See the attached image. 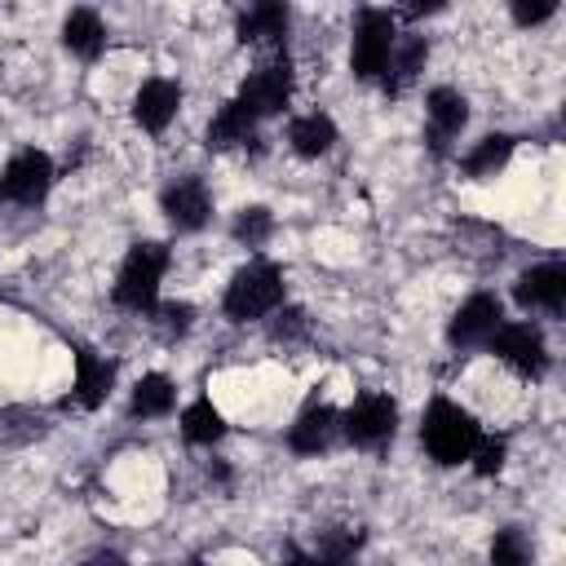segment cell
Masks as SVG:
<instances>
[{
    "mask_svg": "<svg viewBox=\"0 0 566 566\" xmlns=\"http://www.w3.org/2000/svg\"><path fill=\"white\" fill-rule=\"evenodd\" d=\"M469 119V102L455 93V88H433L429 93V124H433V146L447 150V142L464 128Z\"/></svg>",
    "mask_w": 566,
    "mask_h": 566,
    "instance_id": "obj_14",
    "label": "cell"
},
{
    "mask_svg": "<svg viewBox=\"0 0 566 566\" xmlns=\"http://www.w3.org/2000/svg\"><path fill=\"white\" fill-rule=\"evenodd\" d=\"M287 97H292V71H287V57L256 66V71L243 80V88H239V102H243L252 115H274V111L287 106Z\"/></svg>",
    "mask_w": 566,
    "mask_h": 566,
    "instance_id": "obj_8",
    "label": "cell"
},
{
    "mask_svg": "<svg viewBox=\"0 0 566 566\" xmlns=\"http://www.w3.org/2000/svg\"><path fill=\"white\" fill-rule=\"evenodd\" d=\"M279 301H283V274H279V265H270V261L243 265V270L230 279V287H226V314H230L234 323L261 318V314H270Z\"/></svg>",
    "mask_w": 566,
    "mask_h": 566,
    "instance_id": "obj_2",
    "label": "cell"
},
{
    "mask_svg": "<svg viewBox=\"0 0 566 566\" xmlns=\"http://www.w3.org/2000/svg\"><path fill=\"white\" fill-rule=\"evenodd\" d=\"M164 212H168V221H172L177 230H199V226L208 221V212H212L203 181H199V177L172 181V186L164 190Z\"/></svg>",
    "mask_w": 566,
    "mask_h": 566,
    "instance_id": "obj_11",
    "label": "cell"
},
{
    "mask_svg": "<svg viewBox=\"0 0 566 566\" xmlns=\"http://www.w3.org/2000/svg\"><path fill=\"white\" fill-rule=\"evenodd\" d=\"M168 265V248L164 243H137L124 256V270L115 279V301L124 310H150L155 292H159V274Z\"/></svg>",
    "mask_w": 566,
    "mask_h": 566,
    "instance_id": "obj_3",
    "label": "cell"
},
{
    "mask_svg": "<svg viewBox=\"0 0 566 566\" xmlns=\"http://www.w3.org/2000/svg\"><path fill=\"white\" fill-rule=\"evenodd\" d=\"M394 424H398V407L385 394H363L345 411V438L354 447H380L385 438H394Z\"/></svg>",
    "mask_w": 566,
    "mask_h": 566,
    "instance_id": "obj_5",
    "label": "cell"
},
{
    "mask_svg": "<svg viewBox=\"0 0 566 566\" xmlns=\"http://www.w3.org/2000/svg\"><path fill=\"white\" fill-rule=\"evenodd\" d=\"M509 155H513V142H509L504 133H491V137H482V142L464 155V172H469V177H491Z\"/></svg>",
    "mask_w": 566,
    "mask_h": 566,
    "instance_id": "obj_20",
    "label": "cell"
},
{
    "mask_svg": "<svg viewBox=\"0 0 566 566\" xmlns=\"http://www.w3.org/2000/svg\"><path fill=\"white\" fill-rule=\"evenodd\" d=\"M84 566H124V557H119V553H97V557H88Z\"/></svg>",
    "mask_w": 566,
    "mask_h": 566,
    "instance_id": "obj_30",
    "label": "cell"
},
{
    "mask_svg": "<svg viewBox=\"0 0 566 566\" xmlns=\"http://www.w3.org/2000/svg\"><path fill=\"white\" fill-rule=\"evenodd\" d=\"M478 424H473V416L469 411H460L455 402H447V398H438L429 411H424V424H420V442H424V451L438 460V464H460V460H469L473 455V447H478Z\"/></svg>",
    "mask_w": 566,
    "mask_h": 566,
    "instance_id": "obj_1",
    "label": "cell"
},
{
    "mask_svg": "<svg viewBox=\"0 0 566 566\" xmlns=\"http://www.w3.org/2000/svg\"><path fill=\"white\" fill-rule=\"evenodd\" d=\"M526 562H531V544H526V535H522L517 526L500 531L495 544H491V566H526Z\"/></svg>",
    "mask_w": 566,
    "mask_h": 566,
    "instance_id": "obj_24",
    "label": "cell"
},
{
    "mask_svg": "<svg viewBox=\"0 0 566 566\" xmlns=\"http://www.w3.org/2000/svg\"><path fill=\"white\" fill-rule=\"evenodd\" d=\"M473 455H478L473 469H478L482 478H491V473H500V464H504V442H500V438H478Z\"/></svg>",
    "mask_w": 566,
    "mask_h": 566,
    "instance_id": "obj_26",
    "label": "cell"
},
{
    "mask_svg": "<svg viewBox=\"0 0 566 566\" xmlns=\"http://www.w3.org/2000/svg\"><path fill=\"white\" fill-rule=\"evenodd\" d=\"M332 433H336V411L318 402V407L301 411V420L292 424L287 442H292V451H301V455H318V451H327Z\"/></svg>",
    "mask_w": 566,
    "mask_h": 566,
    "instance_id": "obj_15",
    "label": "cell"
},
{
    "mask_svg": "<svg viewBox=\"0 0 566 566\" xmlns=\"http://www.w3.org/2000/svg\"><path fill=\"white\" fill-rule=\"evenodd\" d=\"M177 106H181V88L172 80H146L137 102H133V115H137V124L146 133H164L168 119L177 115Z\"/></svg>",
    "mask_w": 566,
    "mask_h": 566,
    "instance_id": "obj_12",
    "label": "cell"
},
{
    "mask_svg": "<svg viewBox=\"0 0 566 566\" xmlns=\"http://www.w3.org/2000/svg\"><path fill=\"white\" fill-rule=\"evenodd\" d=\"M181 433L190 442H217L226 433V424H221V416H217L212 402H190L186 416H181Z\"/></svg>",
    "mask_w": 566,
    "mask_h": 566,
    "instance_id": "obj_22",
    "label": "cell"
},
{
    "mask_svg": "<svg viewBox=\"0 0 566 566\" xmlns=\"http://www.w3.org/2000/svg\"><path fill=\"white\" fill-rule=\"evenodd\" d=\"M53 186V159L44 150H18L0 177V190L18 203H40Z\"/></svg>",
    "mask_w": 566,
    "mask_h": 566,
    "instance_id": "obj_7",
    "label": "cell"
},
{
    "mask_svg": "<svg viewBox=\"0 0 566 566\" xmlns=\"http://www.w3.org/2000/svg\"><path fill=\"white\" fill-rule=\"evenodd\" d=\"M168 407H172V380L159 376V371L142 376L137 389H133V411L137 416H164Z\"/></svg>",
    "mask_w": 566,
    "mask_h": 566,
    "instance_id": "obj_21",
    "label": "cell"
},
{
    "mask_svg": "<svg viewBox=\"0 0 566 566\" xmlns=\"http://www.w3.org/2000/svg\"><path fill=\"white\" fill-rule=\"evenodd\" d=\"M557 13V0H539V4H526V0H517L513 4V18L522 22V27H531V22H544V18H553Z\"/></svg>",
    "mask_w": 566,
    "mask_h": 566,
    "instance_id": "obj_27",
    "label": "cell"
},
{
    "mask_svg": "<svg viewBox=\"0 0 566 566\" xmlns=\"http://www.w3.org/2000/svg\"><path fill=\"white\" fill-rule=\"evenodd\" d=\"M420 62H424V40H420V35H407L402 44L394 40V53H389V66L398 71L394 88H402V84H407V80L420 71ZM389 66H385V71H389Z\"/></svg>",
    "mask_w": 566,
    "mask_h": 566,
    "instance_id": "obj_23",
    "label": "cell"
},
{
    "mask_svg": "<svg viewBox=\"0 0 566 566\" xmlns=\"http://www.w3.org/2000/svg\"><path fill=\"white\" fill-rule=\"evenodd\" d=\"M513 296L526 310H562V301H566V265L548 261V265L526 270L517 279V287H513Z\"/></svg>",
    "mask_w": 566,
    "mask_h": 566,
    "instance_id": "obj_10",
    "label": "cell"
},
{
    "mask_svg": "<svg viewBox=\"0 0 566 566\" xmlns=\"http://www.w3.org/2000/svg\"><path fill=\"white\" fill-rule=\"evenodd\" d=\"M0 195H4V190H0Z\"/></svg>",
    "mask_w": 566,
    "mask_h": 566,
    "instance_id": "obj_32",
    "label": "cell"
},
{
    "mask_svg": "<svg viewBox=\"0 0 566 566\" xmlns=\"http://www.w3.org/2000/svg\"><path fill=\"white\" fill-rule=\"evenodd\" d=\"M279 318H283V323L274 327V336H296V332L305 327V314H301V310H287V314H279Z\"/></svg>",
    "mask_w": 566,
    "mask_h": 566,
    "instance_id": "obj_29",
    "label": "cell"
},
{
    "mask_svg": "<svg viewBox=\"0 0 566 566\" xmlns=\"http://www.w3.org/2000/svg\"><path fill=\"white\" fill-rule=\"evenodd\" d=\"M500 323H504L500 318V301L486 296V292H478V296H469L455 310V318H451V345H482V340L495 336Z\"/></svg>",
    "mask_w": 566,
    "mask_h": 566,
    "instance_id": "obj_9",
    "label": "cell"
},
{
    "mask_svg": "<svg viewBox=\"0 0 566 566\" xmlns=\"http://www.w3.org/2000/svg\"><path fill=\"white\" fill-rule=\"evenodd\" d=\"M270 230H274V221H270V212H265V208H248V212H239V221H234V239H239V243H248V248L265 243V239H270Z\"/></svg>",
    "mask_w": 566,
    "mask_h": 566,
    "instance_id": "obj_25",
    "label": "cell"
},
{
    "mask_svg": "<svg viewBox=\"0 0 566 566\" xmlns=\"http://www.w3.org/2000/svg\"><path fill=\"white\" fill-rule=\"evenodd\" d=\"M252 124H256V115L234 97V102H226L221 111H217V119L208 124V146H239V142H248L252 137Z\"/></svg>",
    "mask_w": 566,
    "mask_h": 566,
    "instance_id": "obj_16",
    "label": "cell"
},
{
    "mask_svg": "<svg viewBox=\"0 0 566 566\" xmlns=\"http://www.w3.org/2000/svg\"><path fill=\"white\" fill-rule=\"evenodd\" d=\"M111 385H115V367L106 358H97L93 349H75V402L97 407V402H106Z\"/></svg>",
    "mask_w": 566,
    "mask_h": 566,
    "instance_id": "obj_13",
    "label": "cell"
},
{
    "mask_svg": "<svg viewBox=\"0 0 566 566\" xmlns=\"http://www.w3.org/2000/svg\"><path fill=\"white\" fill-rule=\"evenodd\" d=\"M62 40H66L71 53L97 57L102 44H106V27H102V18H97L93 9H75V13L66 18V27H62Z\"/></svg>",
    "mask_w": 566,
    "mask_h": 566,
    "instance_id": "obj_17",
    "label": "cell"
},
{
    "mask_svg": "<svg viewBox=\"0 0 566 566\" xmlns=\"http://www.w3.org/2000/svg\"><path fill=\"white\" fill-rule=\"evenodd\" d=\"M287 142H292L296 155L314 159V155L332 150V142H336V124H332L327 115H301V119L287 128Z\"/></svg>",
    "mask_w": 566,
    "mask_h": 566,
    "instance_id": "obj_18",
    "label": "cell"
},
{
    "mask_svg": "<svg viewBox=\"0 0 566 566\" xmlns=\"http://www.w3.org/2000/svg\"><path fill=\"white\" fill-rule=\"evenodd\" d=\"M389 53H394V18L385 9H363L358 31H354V53H349L354 75L376 80L389 66Z\"/></svg>",
    "mask_w": 566,
    "mask_h": 566,
    "instance_id": "obj_4",
    "label": "cell"
},
{
    "mask_svg": "<svg viewBox=\"0 0 566 566\" xmlns=\"http://www.w3.org/2000/svg\"><path fill=\"white\" fill-rule=\"evenodd\" d=\"M190 566H199V562H190Z\"/></svg>",
    "mask_w": 566,
    "mask_h": 566,
    "instance_id": "obj_31",
    "label": "cell"
},
{
    "mask_svg": "<svg viewBox=\"0 0 566 566\" xmlns=\"http://www.w3.org/2000/svg\"><path fill=\"white\" fill-rule=\"evenodd\" d=\"M287 31V9L265 0V4H252L243 18H239V40H279Z\"/></svg>",
    "mask_w": 566,
    "mask_h": 566,
    "instance_id": "obj_19",
    "label": "cell"
},
{
    "mask_svg": "<svg viewBox=\"0 0 566 566\" xmlns=\"http://www.w3.org/2000/svg\"><path fill=\"white\" fill-rule=\"evenodd\" d=\"M159 314H164V327L168 332H186V323H190V305H177V301H168Z\"/></svg>",
    "mask_w": 566,
    "mask_h": 566,
    "instance_id": "obj_28",
    "label": "cell"
},
{
    "mask_svg": "<svg viewBox=\"0 0 566 566\" xmlns=\"http://www.w3.org/2000/svg\"><path fill=\"white\" fill-rule=\"evenodd\" d=\"M491 349L522 376H544L548 354H544V336L531 323H500L491 336Z\"/></svg>",
    "mask_w": 566,
    "mask_h": 566,
    "instance_id": "obj_6",
    "label": "cell"
}]
</instances>
